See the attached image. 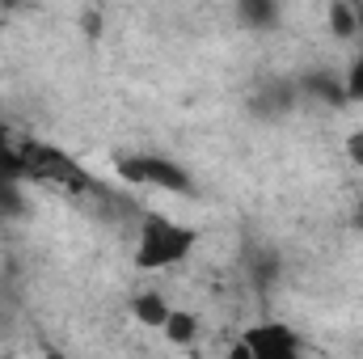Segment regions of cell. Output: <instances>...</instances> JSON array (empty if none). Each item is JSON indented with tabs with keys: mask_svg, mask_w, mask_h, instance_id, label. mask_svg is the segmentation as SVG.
<instances>
[{
	"mask_svg": "<svg viewBox=\"0 0 363 359\" xmlns=\"http://www.w3.org/2000/svg\"><path fill=\"white\" fill-rule=\"evenodd\" d=\"M351 224H355V228H359V233H363V203H359V207H355V216H351Z\"/></svg>",
	"mask_w": 363,
	"mask_h": 359,
	"instance_id": "13",
	"label": "cell"
},
{
	"mask_svg": "<svg viewBox=\"0 0 363 359\" xmlns=\"http://www.w3.org/2000/svg\"><path fill=\"white\" fill-rule=\"evenodd\" d=\"M199 228L194 224H182L174 216H161V211H144L140 216V233H135V254L131 263L135 270L152 275V270H169L182 267L194 250H199Z\"/></svg>",
	"mask_w": 363,
	"mask_h": 359,
	"instance_id": "1",
	"label": "cell"
},
{
	"mask_svg": "<svg viewBox=\"0 0 363 359\" xmlns=\"http://www.w3.org/2000/svg\"><path fill=\"white\" fill-rule=\"evenodd\" d=\"M21 157H26V182L64 186V190H72V194H93V190H101L97 178H93L77 157H68L64 148H55V144H47V140H30V136H26V140H21Z\"/></svg>",
	"mask_w": 363,
	"mask_h": 359,
	"instance_id": "2",
	"label": "cell"
},
{
	"mask_svg": "<svg viewBox=\"0 0 363 359\" xmlns=\"http://www.w3.org/2000/svg\"><path fill=\"white\" fill-rule=\"evenodd\" d=\"M114 174L123 182H131V186H152V190H165V194H186V199L199 194V182L190 178V170H182L165 153H123L114 161Z\"/></svg>",
	"mask_w": 363,
	"mask_h": 359,
	"instance_id": "3",
	"label": "cell"
},
{
	"mask_svg": "<svg viewBox=\"0 0 363 359\" xmlns=\"http://www.w3.org/2000/svg\"><path fill=\"white\" fill-rule=\"evenodd\" d=\"M0 359H21V355H13V351H9V355H0Z\"/></svg>",
	"mask_w": 363,
	"mask_h": 359,
	"instance_id": "14",
	"label": "cell"
},
{
	"mask_svg": "<svg viewBox=\"0 0 363 359\" xmlns=\"http://www.w3.org/2000/svg\"><path fill=\"white\" fill-rule=\"evenodd\" d=\"M228 359H254V355H250V347L237 338V343H233V351H228Z\"/></svg>",
	"mask_w": 363,
	"mask_h": 359,
	"instance_id": "12",
	"label": "cell"
},
{
	"mask_svg": "<svg viewBox=\"0 0 363 359\" xmlns=\"http://www.w3.org/2000/svg\"><path fill=\"white\" fill-rule=\"evenodd\" d=\"M241 343L250 347L254 359H300L304 355V338L287 321H254L250 330H241Z\"/></svg>",
	"mask_w": 363,
	"mask_h": 359,
	"instance_id": "4",
	"label": "cell"
},
{
	"mask_svg": "<svg viewBox=\"0 0 363 359\" xmlns=\"http://www.w3.org/2000/svg\"><path fill=\"white\" fill-rule=\"evenodd\" d=\"M169 313H174V304H169L161 292H135V296H131V317H135L144 330H165Z\"/></svg>",
	"mask_w": 363,
	"mask_h": 359,
	"instance_id": "5",
	"label": "cell"
},
{
	"mask_svg": "<svg viewBox=\"0 0 363 359\" xmlns=\"http://www.w3.org/2000/svg\"><path fill=\"white\" fill-rule=\"evenodd\" d=\"M237 17H241L245 26H254V30H267V26L279 21V9H274V4H258V0H250V4L237 9Z\"/></svg>",
	"mask_w": 363,
	"mask_h": 359,
	"instance_id": "10",
	"label": "cell"
},
{
	"mask_svg": "<svg viewBox=\"0 0 363 359\" xmlns=\"http://www.w3.org/2000/svg\"><path fill=\"white\" fill-rule=\"evenodd\" d=\"M342 153H347V161H351L355 170H363V127H355V131L347 136V144H342Z\"/></svg>",
	"mask_w": 363,
	"mask_h": 359,
	"instance_id": "11",
	"label": "cell"
},
{
	"mask_svg": "<svg viewBox=\"0 0 363 359\" xmlns=\"http://www.w3.org/2000/svg\"><path fill=\"white\" fill-rule=\"evenodd\" d=\"M304 93H321L325 106H347V89H342V77H330V72H317V77H304Z\"/></svg>",
	"mask_w": 363,
	"mask_h": 359,
	"instance_id": "8",
	"label": "cell"
},
{
	"mask_svg": "<svg viewBox=\"0 0 363 359\" xmlns=\"http://www.w3.org/2000/svg\"><path fill=\"white\" fill-rule=\"evenodd\" d=\"M359 9L355 0H334V4H325V26H330V34L338 38V43H355L359 38Z\"/></svg>",
	"mask_w": 363,
	"mask_h": 359,
	"instance_id": "6",
	"label": "cell"
},
{
	"mask_svg": "<svg viewBox=\"0 0 363 359\" xmlns=\"http://www.w3.org/2000/svg\"><path fill=\"white\" fill-rule=\"evenodd\" d=\"M161 334H165V343H174V347H190V343H199V317H194L190 309H174Z\"/></svg>",
	"mask_w": 363,
	"mask_h": 359,
	"instance_id": "7",
	"label": "cell"
},
{
	"mask_svg": "<svg viewBox=\"0 0 363 359\" xmlns=\"http://www.w3.org/2000/svg\"><path fill=\"white\" fill-rule=\"evenodd\" d=\"M342 89L347 101H363V9H359V38H355V60L342 72Z\"/></svg>",
	"mask_w": 363,
	"mask_h": 359,
	"instance_id": "9",
	"label": "cell"
}]
</instances>
